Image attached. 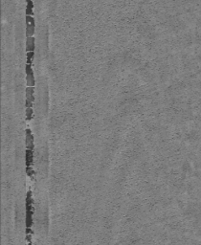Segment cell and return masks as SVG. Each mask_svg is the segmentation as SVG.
<instances>
[{
    "label": "cell",
    "instance_id": "1",
    "mask_svg": "<svg viewBox=\"0 0 201 245\" xmlns=\"http://www.w3.org/2000/svg\"><path fill=\"white\" fill-rule=\"evenodd\" d=\"M25 25H26V35L34 36L35 29V20L34 16L32 15H26L25 17Z\"/></svg>",
    "mask_w": 201,
    "mask_h": 245
},
{
    "label": "cell",
    "instance_id": "2",
    "mask_svg": "<svg viewBox=\"0 0 201 245\" xmlns=\"http://www.w3.org/2000/svg\"><path fill=\"white\" fill-rule=\"evenodd\" d=\"M25 72H26V81L28 86H35V75L34 71L32 69V64H26L25 66Z\"/></svg>",
    "mask_w": 201,
    "mask_h": 245
},
{
    "label": "cell",
    "instance_id": "3",
    "mask_svg": "<svg viewBox=\"0 0 201 245\" xmlns=\"http://www.w3.org/2000/svg\"><path fill=\"white\" fill-rule=\"evenodd\" d=\"M35 39L34 36H28L26 39V51H35Z\"/></svg>",
    "mask_w": 201,
    "mask_h": 245
},
{
    "label": "cell",
    "instance_id": "4",
    "mask_svg": "<svg viewBox=\"0 0 201 245\" xmlns=\"http://www.w3.org/2000/svg\"><path fill=\"white\" fill-rule=\"evenodd\" d=\"M34 93H35V87L34 86H28V87H27L26 88V100H29L32 102H35Z\"/></svg>",
    "mask_w": 201,
    "mask_h": 245
},
{
    "label": "cell",
    "instance_id": "5",
    "mask_svg": "<svg viewBox=\"0 0 201 245\" xmlns=\"http://www.w3.org/2000/svg\"><path fill=\"white\" fill-rule=\"evenodd\" d=\"M33 8H34L33 0H27L26 1V10H25L26 15H34Z\"/></svg>",
    "mask_w": 201,
    "mask_h": 245
},
{
    "label": "cell",
    "instance_id": "6",
    "mask_svg": "<svg viewBox=\"0 0 201 245\" xmlns=\"http://www.w3.org/2000/svg\"><path fill=\"white\" fill-rule=\"evenodd\" d=\"M35 58V52L30 51L26 53V59H27V64H32Z\"/></svg>",
    "mask_w": 201,
    "mask_h": 245
},
{
    "label": "cell",
    "instance_id": "7",
    "mask_svg": "<svg viewBox=\"0 0 201 245\" xmlns=\"http://www.w3.org/2000/svg\"><path fill=\"white\" fill-rule=\"evenodd\" d=\"M26 118L27 120H31L33 118V108L32 107L26 108Z\"/></svg>",
    "mask_w": 201,
    "mask_h": 245
},
{
    "label": "cell",
    "instance_id": "8",
    "mask_svg": "<svg viewBox=\"0 0 201 245\" xmlns=\"http://www.w3.org/2000/svg\"><path fill=\"white\" fill-rule=\"evenodd\" d=\"M25 106L26 107H33V102L29 100H26L25 102Z\"/></svg>",
    "mask_w": 201,
    "mask_h": 245
}]
</instances>
